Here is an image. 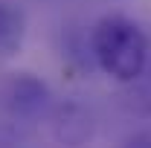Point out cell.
<instances>
[{"instance_id": "cell-1", "label": "cell", "mask_w": 151, "mask_h": 148, "mask_svg": "<svg viewBox=\"0 0 151 148\" xmlns=\"http://www.w3.org/2000/svg\"><path fill=\"white\" fill-rule=\"evenodd\" d=\"M90 52L105 75L119 84H131L148 64V38L131 18L105 15L90 29Z\"/></svg>"}, {"instance_id": "cell-2", "label": "cell", "mask_w": 151, "mask_h": 148, "mask_svg": "<svg viewBox=\"0 0 151 148\" xmlns=\"http://www.w3.org/2000/svg\"><path fill=\"white\" fill-rule=\"evenodd\" d=\"M50 99L47 84L32 73H6L0 81V108L9 113V116H35L44 111Z\"/></svg>"}, {"instance_id": "cell-3", "label": "cell", "mask_w": 151, "mask_h": 148, "mask_svg": "<svg viewBox=\"0 0 151 148\" xmlns=\"http://www.w3.org/2000/svg\"><path fill=\"white\" fill-rule=\"evenodd\" d=\"M26 38V18L15 3L0 0V67L20 52Z\"/></svg>"}]
</instances>
